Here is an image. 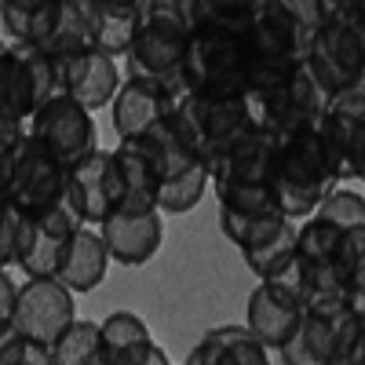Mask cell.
<instances>
[{
    "label": "cell",
    "mask_w": 365,
    "mask_h": 365,
    "mask_svg": "<svg viewBox=\"0 0 365 365\" xmlns=\"http://www.w3.org/2000/svg\"><path fill=\"white\" fill-rule=\"evenodd\" d=\"M245 99L256 113V125L292 135L299 128H318L329 110V91L307 66V58H256Z\"/></svg>",
    "instance_id": "obj_1"
},
{
    "label": "cell",
    "mask_w": 365,
    "mask_h": 365,
    "mask_svg": "<svg viewBox=\"0 0 365 365\" xmlns=\"http://www.w3.org/2000/svg\"><path fill=\"white\" fill-rule=\"evenodd\" d=\"M252 19L230 22H205L194 29V37L182 55L175 77V91H245L249 70L256 63L252 48Z\"/></svg>",
    "instance_id": "obj_2"
},
{
    "label": "cell",
    "mask_w": 365,
    "mask_h": 365,
    "mask_svg": "<svg viewBox=\"0 0 365 365\" xmlns=\"http://www.w3.org/2000/svg\"><path fill=\"white\" fill-rule=\"evenodd\" d=\"M282 150V135L256 125L245 132L230 154L212 168V190L227 212H282L274 194V161Z\"/></svg>",
    "instance_id": "obj_3"
},
{
    "label": "cell",
    "mask_w": 365,
    "mask_h": 365,
    "mask_svg": "<svg viewBox=\"0 0 365 365\" xmlns=\"http://www.w3.org/2000/svg\"><path fill=\"white\" fill-rule=\"evenodd\" d=\"M172 125L201 165L216 168L230 146L256 128V113L245 91H182L172 110Z\"/></svg>",
    "instance_id": "obj_4"
},
{
    "label": "cell",
    "mask_w": 365,
    "mask_h": 365,
    "mask_svg": "<svg viewBox=\"0 0 365 365\" xmlns=\"http://www.w3.org/2000/svg\"><path fill=\"white\" fill-rule=\"evenodd\" d=\"M336 187H344V182L332 168V158L318 128H299L292 135H282V150L274 161V194H278V205L289 220H311Z\"/></svg>",
    "instance_id": "obj_5"
},
{
    "label": "cell",
    "mask_w": 365,
    "mask_h": 365,
    "mask_svg": "<svg viewBox=\"0 0 365 365\" xmlns=\"http://www.w3.org/2000/svg\"><path fill=\"white\" fill-rule=\"evenodd\" d=\"M66 175L70 168L58 165L29 132L11 146H0V201L22 212H44L63 205Z\"/></svg>",
    "instance_id": "obj_6"
},
{
    "label": "cell",
    "mask_w": 365,
    "mask_h": 365,
    "mask_svg": "<svg viewBox=\"0 0 365 365\" xmlns=\"http://www.w3.org/2000/svg\"><path fill=\"white\" fill-rule=\"evenodd\" d=\"M190 37H194V29H190L187 15H182L179 0H146L143 26H139L135 44H132L125 63L135 77L165 81L175 91V77H179V66H182V55H187Z\"/></svg>",
    "instance_id": "obj_7"
},
{
    "label": "cell",
    "mask_w": 365,
    "mask_h": 365,
    "mask_svg": "<svg viewBox=\"0 0 365 365\" xmlns=\"http://www.w3.org/2000/svg\"><path fill=\"white\" fill-rule=\"evenodd\" d=\"M307 66L329 96L365 84V15L354 4L332 8L311 44Z\"/></svg>",
    "instance_id": "obj_8"
},
{
    "label": "cell",
    "mask_w": 365,
    "mask_h": 365,
    "mask_svg": "<svg viewBox=\"0 0 365 365\" xmlns=\"http://www.w3.org/2000/svg\"><path fill=\"white\" fill-rule=\"evenodd\" d=\"M358 325V307L347 296L311 299L296 336L278 351L285 365H336L347 358Z\"/></svg>",
    "instance_id": "obj_9"
},
{
    "label": "cell",
    "mask_w": 365,
    "mask_h": 365,
    "mask_svg": "<svg viewBox=\"0 0 365 365\" xmlns=\"http://www.w3.org/2000/svg\"><path fill=\"white\" fill-rule=\"evenodd\" d=\"M58 96V63L34 44H8L0 58V113L29 120Z\"/></svg>",
    "instance_id": "obj_10"
},
{
    "label": "cell",
    "mask_w": 365,
    "mask_h": 365,
    "mask_svg": "<svg viewBox=\"0 0 365 365\" xmlns=\"http://www.w3.org/2000/svg\"><path fill=\"white\" fill-rule=\"evenodd\" d=\"M29 135H34L58 165H81L99 150V128L88 106H81L70 96L48 99L34 117H29Z\"/></svg>",
    "instance_id": "obj_11"
},
{
    "label": "cell",
    "mask_w": 365,
    "mask_h": 365,
    "mask_svg": "<svg viewBox=\"0 0 365 365\" xmlns=\"http://www.w3.org/2000/svg\"><path fill=\"white\" fill-rule=\"evenodd\" d=\"M84 227V220L70 208V201L44 208V212H22V237L15 252V270L26 278H55L73 234Z\"/></svg>",
    "instance_id": "obj_12"
},
{
    "label": "cell",
    "mask_w": 365,
    "mask_h": 365,
    "mask_svg": "<svg viewBox=\"0 0 365 365\" xmlns=\"http://www.w3.org/2000/svg\"><path fill=\"white\" fill-rule=\"evenodd\" d=\"M318 132L340 182H365V84L329 99Z\"/></svg>",
    "instance_id": "obj_13"
},
{
    "label": "cell",
    "mask_w": 365,
    "mask_h": 365,
    "mask_svg": "<svg viewBox=\"0 0 365 365\" xmlns=\"http://www.w3.org/2000/svg\"><path fill=\"white\" fill-rule=\"evenodd\" d=\"M77 292L66 289L58 278H26L19 292V311L8 329L22 332L29 340L55 347V340L77 322ZM4 332V329H0Z\"/></svg>",
    "instance_id": "obj_14"
},
{
    "label": "cell",
    "mask_w": 365,
    "mask_h": 365,
    "mask_svg": "<svg viewBox=\"0 0 365 365\" xmlns=\"http://www.w3.org/2000/svg\"><path fill=\"white\" fill-rule=\"evenodd\" d=\"M66 201L84 227H103L120 208V168L117 150H96L91 158L70 168L66 175Z\"/></svg>",
    "instance_id": "obj_15"
},
{
    "label": "cell",
    "mask_w": 365,
    "mask_h": 365,
    "mask_svg": "<svg viewBox=\"0 0 365 365\" xmlns=\"http://www.w3.org/2000/svg\"><path fill=\"white\" fill-rule=\"evenodd\" d=\"M303 314H307V299H303V292L292 278L259 282L245 303V325L270 351H282L296 336Z\"/></svg>",
    "instance_id": "obj_16"
},
{
    "label": "cell",
    "mask_w": 365,
    "mask_h": 365,
    "mask_svg": "<svg viewBox=\"0 0 365 365\" xmlns=\"http://www.w3.org/2000/svg\"><path fill=\"white\" fill-rule=\"evenodd\" d=\"M58 63V96H70L81 106H88L91 113L113 106L117 91H120V58H113L103 48H88L66 58H55Z\"/></svg>",
    "instance_id": "obj_17"
},
{
    "label": "cell",
    "mask_w": 365,
    "mask_h": 365,
    "mask_svg": "<svg viewBox=\"0 0 365 365\" xmlns=\"http://www.w3.org/2000/svg\"><path fill=\"white\" fill-rule=\"evenodd\" d=\"M29 44L51 58H66L88 48H99L96 37V0H51L41 11Z\"/></svg>",
    "instance_id": "obj_18"
},
{
    "label": "cell",
    "mask_w": 365,
    "mask_h": 365,
    "mask_svg": "<svg viewBox=\"0 0 365 365\" xmlns=\"http://www.w3.org/2000/svg\"><path fill=\"white\" fill-rule=\"evenodd\" d=\"M252 48L256 58H307L318 29L292 11L285 0H263L252 11Z\"/></svg>",
    "instance_id": "obj_19"
},
{
    "label": "cell",
    "mask_w": 365,
    "mask_h": 365,
    "mask_svg": "<svg viewBox=\"0 0 365 365\" xmlns=\"http://www.w3.org/2000/svg\"><path fill=\"white\" fill-rule=\"evenodd\" d=\"M175 99H179V96H175L165 81L128 73L125 84H120V91H117L113 106H110V120H113L117 139H135V135H143L146 128H154L158 120L172 117Z\"/></svg>",
    "instance_id": "obj_20"
},
{
    "label": "cell",
    "mask_w": 365,
    "mask_h": 365,
    "mask_svg": "<svg viewBox=\"0 0 365 365\" xmlns=\"http://www.w3.org/2000/svg\"><path fill=\"white\" fill-rule=\"evenodd\" d=\"M106 237V249L113 263L120 267H143L158 256L165 241V212H113V216L99 227Z\"/></svg>",
    "instance_id": "obj_21"
},
{
    "label": "cell",
    "mask_w": 365,
    "mask_h": 365,
    "mask_svg": "<svg viewBox=\"0 0 365 365\" xmlns=\"http://www.w3.org/2000/svg\"><path fill=\"white\" fill-rule=\"evenodd\" d=\"M182 365H270V347L249 325H220L194 344Z\"/></svg>",
    "instance_id": "obj_22"
},
{
    "label": "cell",
    "mask_w": 365,
    "mask_h": 365,
    "mask_svg": "<svg viewBox=\"0 0 365 365\" xmlns=\"http://www.w3.org/2000/svg\"><path fill=\"white\" fill-rule=\"evenodd\" d=\"M110 263H113V256L106 249V237L99 234V227H81L73 234V241H70L63 263H58L55 278L63 282L66 289H73L77 296H84V292L103 285Z\"/></svg>",
    "instance_id": "obj_23"
},
{
    "label": "cell",
    "mask_w": 365,
    "mask_h": 365,
    "mask_svg": "<svg viewBox=\"0 0 365 365\" xmlns=\"http://www.w3.org/2000/svg\"><path fill=\"white\" fill-rule=\"evenodd\" d=\"M120 143L135 146L139 154L146 158V165L158 172L161 182L179 179L182 172H190L194 165H201V161L194 158V150L187 146V139H182L179 128L172 125V117L158 120V125H154V128H146L143 135H135V139H120Z\"/></svg>",
    "instance_id": "obj_24"
},
{
    "label": "cell",
    "mask_w": 365,
    "mask_h": 365,
    "mask_svg": "<svg viewBox=\"0 0 365 365\" xmlns=\"http://www.w3.org/2000/svg\"><path fill=\"white\" fill-rule=\"evenodd\" d=\"M117 168H120V208L117 212H150L158 208V194H161V179L158 172L146 165V158L135 146L117 143Z\"/></svg>",
    "instance_id": "obj_25"
},
{
    "label": "cell",
    "mask_w": 365,
    "mask_h": 365,
    "mask_svg": "<svg viewBox=\"0 0 365 365\" xmlns=\"http://www.w3.org/2000/svg\"><path fill=\"white\" fill-rule=\"evenodd\" d=\"M143 26V4L135 0H96V37L113 58H128Z\"/></svg>",
    "instance_id": "obj_26"
},
{
    "label": "cell",
    "mask_w": 365,
    "mask_h": 365,
    "mask_svg": "<svg viewBox=\"0 0 365 365\" xmlns=\"http://www.w3.org/2000/svg\"><path fill=\"white\" fill-rule=\"evenodd\" d=\"M296 249H299V223L289 220L274 237H267L263 245L241 252V259H245V267L259 282H282V278H292L296 274Z\"/></svg>",
    "instance_id": "obj_27"
},
{
    "label": "cell",
    "mask_w": 365,
    "mask_h": 365,
    "mask_svg": "<svg viewBox=\"0 0 365 365\" xmlns=\"http://www.w3.org/2000/svg\"><path fill=\"white\" fill-rule=\"evenodd\" d=\"M208 187H212V168L208 165H194L190 172H182L179 179L161 182L158 212H165V216H182V212L197 208V201L205 197Z\"/></svg>",
    "instance_id": "obj_28"
},
{
    "label": "cell",
    "mask_w": 365,
    "mask_h": 365,
    "mask_svg": "<svg viewBox=\"0 0 365 365\" xmlns=\"http://www.w3.org/2000/svg\"><path fill=\"white\" fill-rule=\"evenodd\" d=\"M99 325H103V347H106L110 358H120V354H128L143 344H154L146 318L135 314V311H110Z\"/></svg>",
    "instance_id": "obj_29"
},
{
    "label": "cell",
    "mask_w": 365,
    "mask_h": 365,
    "mask_svg": "<svg viewBox=\"0 0 365 365\" xmlns=\"http://www.w3.org/2000/svg\"><path fill=\"white\" fill-rule=\"evenodd\" d=\"M99 347H103V325L88 322V318H77L63 336L55 340L51 354H55V365H91V358L99 354Z\"/></svg>",
    "instance_id": "obj_30"
},
{
    "label": "cell",
    "mask_w": 365,
    "mask_h": 365,
    "mask_svg": "<svg viewBox=\"0 0 365 365\" xmlns=\"http://www.w3.org/2000/svg\"><path fill=\"white\" fill-rule=\"evenodd\" d=\"M340 270H344V292L358 311H365V227L344 230L340 245Z\"/></svg>",
    "instance_id": "obj_31"
},
{
    "label": "cell",
    "mask_w": 365,
    "mask_h": 365,
    "mask_svg": "<svg viewBox=\"0 0 365 365\" xmlns=\"http://www.w3.org/2000/svg\"><path fill=\"white\" fill-rule=\"evenodd\" d=\"M263 0H179L182 15H187L190 29L205 22H230V19H252V11Z\"/></svg>",
    "instance_id": "obj_32"
},
{
    "label": "cell",
    "mask_w": 365,
    "mask_h": 365,
    "mask_svg": "<svg viewBox=\"0 0 365 365\" xmlns=\"http://www.w3.org/2000/svg\"><path fill=\"white\" fill-rule=\"evenodd\" d=\"M51 0H0V22H4L8 44H29V34Z\"/></svg>",
    "instance_id": "obj_33"
},
{
    "label": "cell",
    "mask_w": 365,
    "mask_h": 365,
    "mask_svg": "<svg viewBox=\"0 0 365 365\" xmlns=\"http://www.w3.org/2000/svg\"><path fill=\"white\" fill-rule=\"evenodd\" d=\"M314 216H325L329 223H336L340 230L365 227V194H358L351 187H336L322 201V208L314 212Z\"/></svg>",
    "instance_id": "obj_34"
},
{
    "label": "cell",
    "mask_w": 365,
    "mask_h": 365,
    "mask_svg": "<svg viewBox=\"0 0 365 365\" xmlns=\"http://www.w3.org/2000/svg\"><path fill=\"white\" fill-rule=\"evenodd\" d=\"M0 365H55V354L48 344L29 340L15 329L0 332Z\"/></svg>",
    "instance_id": "obj_35"
},
{
    "label": "cell",
    "mask_w": 365,
    "mask_h": 365,
    "mask_svg": "<svg viewBox=\"0 0 365 365\" xmlns=\"http://www.w3.org/2000/svg\"><path fill=\"white\" fill-rule=\"evenodd\" d=\"M19 237H22V208L0 201V267L15 270Z\"/></svg>",
    "instance_id": "obj_36"
},
{
    "label": "cell",
    "mask_w": 365,
    "mask_h": 365,
    "mask_svg": "<svg viewBox=\"0 0 365 365\" xmlns=\"http://www.w3.org/2000/svg\"><path fill=\"white\" fill-rule=\"evenodd\" d=\"M19 292L22 285L15 282V274L4 267L0 270V329H8L15 322V311H19Z\"/></svg>",
    "instance_id": "obj_37"
},
{
    "label": "cell",
    "mask_w": 365,
    "mask_h": 365,
    "mask_svg": "<svg viewBox=\"0 0 365 365\" xmlns=\"http://www.w3.org/2000/svg\"><path fill=\"white\" fill-rule=\"evenodd\" d=\"M113 365H172V361H168L165 347H158V344H143V347H135V351H128V354L113 358Z\"/></svg>",
    "instance_id": "obj_38"
},
{
    "label": "cell",
    "mask_w": 365,
    "mask_h": 365,
    "mask_svg": "<svg viewBox=\"0 0 365 365\" xmlns=\"http://www.w3.org/2000/svg\"><path fill=\"white\" fill-rule=\"evenodd\" d=\"M347 365H365V311H358V325H354V336L347 347Z\"/></svg>",
    "instance_id": "obj_39"
},
{
    "label": "cell",
    "mask_w": 365,
    "mask_h": 365,
    "mask_svg": "<svg viewBox=\"0 0 365 365\" xmlns=\"http://www.w3.org/2000/svg\"><path fill=\"white\" fill-rule=\"evenodd\" d=\"M354 8H358V11L365 15V0H354Z\"/></svg>",
    "instance_id": "obj_40"
},
{
    "label": "cell",
    "mask_w": 365,
    "mask_h": 365,
    "mask_svg": "<svg viewBox=\"0 0 365 365\" xmlns=\"http://www.w3.org/2000/svg\"><path fill=\"white\" fill-rule=\"evenodd\" d=\"M135 4H143V8H146V0H135Z\"/></svg>",
    "instance_id": "obj_41"
}]
</instances>
